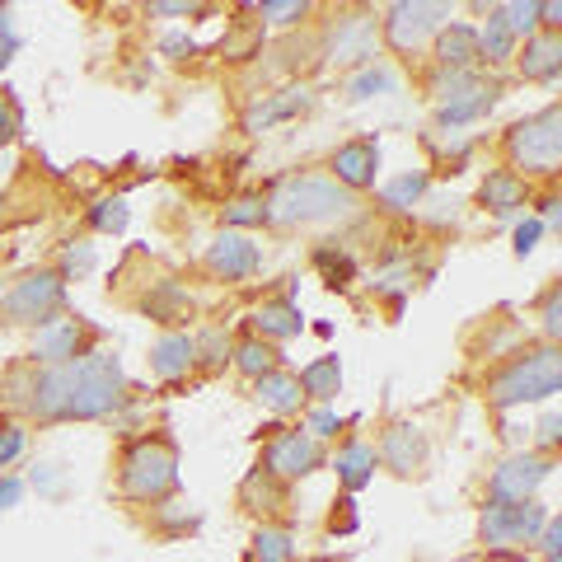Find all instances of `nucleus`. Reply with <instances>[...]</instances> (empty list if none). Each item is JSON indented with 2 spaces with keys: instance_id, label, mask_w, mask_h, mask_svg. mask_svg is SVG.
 Here are the masks:
<instances>
[{
  "instance_id": "f257e3e1",
  "label": "nucleus",
  "mask_w": 562,
  "mask_h": 562,
  "mask_svg": "<svg viewBox=\"0 0 562 562\" xmlns=\"http://www.w3.org/2000/svg\"><path fill=\"white\" fill-rule=\"evenodd\" d=\"M10 403L38 422H99L127 403V371L113 351H85V357L14 375Z\"/></svg>"
},
{
  "instance_id": "f03ea898",
  "label": "nucleus",
  "mask_w": 562,
  "mask_h": 562,
  "mask_svg": "<svg viewBox=\"0 0 562 562\" xmlns=\"http://www.w3.org/2000/svg\"><path fill=\"white\" fill-rule=\"evenodd\" d=\"M268 225H281V231H295V225H328V221H347L357 216L361 198L357 192H347L333 173H291V179H281L268 198Z\"/></svg>"
},
{
  "instance_id": "7ed1b4c3",
  "label": "nucleus",
  "mask_w": 562,
  "mask_h": 562,
  "mask_svg": "<svg viewBox=\"0 0 562 562\" xmlns=\"http://www.w3.org/2000/svg\"><path fill=\"white\" fill-rule=\"evenodd\" d=\"M562 384V351L558 342H535V347H520L516 357H506L497 371L483 380V398L487 408H520V403H543L553 398Z\"/></svg>"
},
{
  "instance_id": "20e7f679",
  "label": "nucleus",
  "mask_w": 562,
  "mask_h": 562,
  "mask_svg": "<svg viewBox=\"0 0 562 562\" xmlns=\"http://www.w3.org/2000/svg\"><path fill=\"white\" fill-rule=\"evenodd\" d=\"M117 492L136 506H155V502L173 497V492H179V446L160 431L132 441L117 464Z\"/></svg>"
},
{
  "instance_id": "39448f33",
  "label": "nucleus",
  "mask_w": 562,
  "mask_h": 562,
  "mask_svg": "<svg viewBox=\"0 0 562 562\" xmlns=\"http://www.w3.org/2000/svg\"><path fill=\"white\" fill-rule=\"evenodd\" d=\"M506 160L525 169L520 179H558V169H562V109L558 103L520 117L506 132Z\"/></svg>"
},
{
  "instance_id": "423d86ee",
  "label": "nucleus",
  "mask_w": 562,
  "mask_h": 562,
  "mask_svg": "<svg viewBox=\"0 0 562 562\" xmlns=\"http://www.w3.org/2000/svg\"><path fill=\"white\" fill-rule=\"evenodd\" d=\"M446 24H450V5H436V0H394V5H384L380 33L398 57H417Z\"/></svg>"
},
{
  "instance_id": "0eeeda50",
  "label": "nucleus",
  "mask_w": 562,
  "mask_h": 562,
  "mask_svg": "<svg viewBox=\"0 0 562 562\" xmlns=\"http://www.w3.org/2000/svg\"><path fill=\"white\" fill-rule=\"evenodd\" d=\"M66 305V281L57 272H29L14 281V291L0 301V319L20 328H47Z\"/></svg>"
},
{
  "instance_id": "6e6552de",
  "label": "nucleus",
  "mask_w": 562,
  "mask_h": 562,
  "mask_svg": "<svg viewBox=\"0 0 562 562\" xmlns=\"http://www.w3.org/2000/svg\"><path fill=\"white\" fill-rule=\"evenodd\" d=\"M553 454H543V450H525V454H512V460H502L497 469H492V479H487V502H502V506H512V502H530L535 492L549 483V473H553Z\"/></svg>"
},
{
  "instance_id": "1a4fd4ad",
  "label": "nucleus",
  "mask_w": 562,
  "mask_h": 562,
  "mask_svg": "<svg viewBox=\"0 0 562 562\" xmlns=\"http://www.w3.org/2000/svg\"><path fill=\"white\" fill-rule=\"evenodd\" d=\"M543 520H549V512H543V502H487L483 506V520H479V535L487 549H506V543H535Z\"/></svg>"
},
{
  "instance_id": "9d476101",
  "label": "nucleus",
  "mask_w": 562,
  "mask_h": 562,
  "mask_svg": "<svg viewBox=\"0 0 562 562\" xmlns=\"http://www.w3.org/2000/svg\"><path fill=\"white\" fill-rule=\"evenodd\" d=\"M268 479L277 483H295V479H310L314 469H324V446L314 441L310 431H277L268 450H262V464H258Z\"/></svg>"
},
{
  "instance_id": "9b49d317",
  "label": "nucleus",
  "mask_w": 562,
  "mask_h": 562,
  "mask_svg": "<svg viewBox=\"0 0 562 562\" xmlns=\"http://www.w3.org/2000/svg\"><path fill=\"white\" fill-rule=\"evenodd\" d=\"M375 43H380V20L371 10L342 14L328 33V61L333 66H371Z\"/></svg>"
},
{
  "instance_id": "f8f14e48",
  "label": "nucleus",
  "mask_w": 562,
  "mask_h": 562,
  "mask_svg": "<svg viewBox=\"0 0 562 562\" xmlns=\"http://www.w3.org/2000/svg\"><path fill=\"white\" fill-rule=\"evenodd\" d=\"M262 268V249L239 235V231H221L216 239L206 244V272L221 277V281H249L254 272Z\"/></svg>"
},
{
  "instance_id": "ddd939ff",
  "label": "nucleus",
  "mask_w": 562,
  "mask_h": 562,
  "mask_svg": "<svg viewBox=\"0 0 562 562\" xmlns=\"http://www.w3.org/2000/svg\"><path fill=\"white\" fill-rule=\"evenodd\" d=\"M328 173L338 179L347 192H361L375 183V173H380V140L375 136H361V140H347V146L333 150V160H328Z\"/></svg>"
},
{
  "instance_id": "4468645a",
  "label": "nucleus",
  "mask_w": 562,
  "mask_h": 562,
  "mask_svg": "<svg viewBox=\"0 0 562 562\" xmlns=\"http://www.w3.org/2000/svg\"><path fill=\"white\" fill-rule=\"evenodd\" d=\"M375 460L390 473H398V479H413V473H422V464H427V436H422L413 422H394V427L380 436Z\"/></svg>"
},
{
  "instance_id": "2eb2a0df",
  "label": "nucleus",
  "mask_w": 562,
  "mask_h": 562,
  "mask_svg": "<svg viewBox=\"0 0 562 562\" xmlns=\"http://www.w3.org/2000/svg\"><path fill=\"white\" fill-rule=\"evenodd\" d=\"M431 57H436V70H479L483 66V57H479V29L446 24L431 38Z\"/></svg>"
},
{
  "instance_id": "dca6fc26",
  "label": "nucleus",
  "mask_w": 562,
  "mask_h": 562,
  "mask_svg": "<svg viewBox=\"0 0 562 562\" xmlns=\"http://www.w3.org/2000/svg\"><path fill=\"white\" fill-rule=\"evenodd\" d=\"M516 70L525 80H558V70H562V33H530L520 47H516Z\"/></svg>"
},
{
  "instance_id": "f3484780",
  "label": "nucleus",
  "mask_w": 562,
  "mask_h": 562,
  "mask_svg": "<svg viewBox=\"0 0 562 562\" xmlns=\"http://www.w3.org/2000/svg\"><path fill=\"white\" fill-rule=\"evenodd\" d=\"M254 394H258L262 408L277 413V417H291V413L305 408V390H301V380H295L291 371H268V375H258V380H254Z\"/></svg>"
},
{
  "instance_id": "a211bd4d",
  "label": "nucleus",
  "mask_w": 562,
  "mask_h": 562,
  "mask_svg": "<svg viewBox=\"0 0 562 562\" xmlns=\"http://www.w3.org/2000/svg\"><path fill=\"white\" fill-rule=\"evenodd\" d=\"M525 198H530V183H525L520 173H512V169H492L483 179V188H479V202L487 211H497V216H512V211H520Z\"/></svg>"
},
{
  "instance_id": "6ab92c4d",
  "label": "nucleus",
  "mask_w": 562,
  "mask_h": 562,
  "mask_svg": "<svg viewBox=\"0 0 562 562\" xmlns=\"http://www.w3.org/2000/svg\"><path fill=\"white\" fill-rule=\"evenodd\" d=\"M192 366H198V347H192L188 333H165V338L150 347V371L160 380H179Z\"/></svg>"
},
{
  "instance_id": "aec40b11",
  "label": "nucleus",
  "mask_w": 562,
  "mask_h": 562,
  "mask_svg": "<svg viewBox=\"0 0 562 562\" xmlns=\"http://www.w3.org/2000/svg\"><path fill=\"white\" fill-rule=\"evenodd\" d=\"M80 324L76 319H52L47 328H38V338H33V361L43 366H57V361H70L80 347Z\"/></svg>"
},
{
  "instance_id": "412c9836",
  "label": "nucleus",
  "mask_w": 562,
  "mask_h": 562,
  "mask_svg": "<svg viewBox=\"0 0 562 562\" xmlns=\"http://www.w3.org/2000/svg\"><path fill=\"white\" fill-rule=\"evenodd\" d=\"M375 446H366V441H347L342 450H338V460H333V469H338V483L347 487V497L351 492H361L366 483L375 479Z\"/></svg>"
},
{
  "instance_id": "4be33fe9",
  "label": "nucleus",
  "mask_w": 562,
  "mask_h": 562,
  "mask_svg": "<svg viewBox=\"0 0 562 562\" xmlns=\"http://www.w3.org/2000/svg\"><path fill=\"white\" fill-rule=\"evenodd\" d=\"M254 328L262 333V342L295 338V333H305V319H301V310H295V301H262L254 310Z\"/></svg>"
},
{
  "instance_id": "5701e85b",
  "label": "nucleus",
  "mask_w": 562,
  "mask_h": 562,
  "mask_svg": "<svg viewBox=\"0 0 562 562\" xmlns=\"http://www.w3.org/2000/svg\"><path fill=\"white\" fill-rule=\"evenodd\" d=\"M305 109H310V94L305 90H286V94H272L268 103L249 109L244 127H249V132H268V127H277V122H286V117H301Z\"/></svg>"
},
{
  "instance_id": "b1692460",
  "label": "nucleus",
  "mask_w": 562,
  "mask_h": 562,
  "mask_svg": "<svg viewBox=\"0 0 562 562\" xmlns=\"http://www.w3.org/2000/svg\"><path fill=\"white\" fill-rule=\"evenodd\" d=\"M487 80H492V76H483V70H436L427 90H431V99H436V109H450V103L479 94Z\"/></svg>"
},
{
  "instance_id": "393cba45",
  "label": "nucleus",
  "mask_w": 562,
  "mask_h": 562,
  "mask_svg": "<svg viewBox=\"0 0 562 562\" xmlns=\"http://www.w3.org/2000/svg\"><path fill=\"white\" fill-rule=\"evenodd\" d=\"M239 502L249 506V512H258V516H277L281 506H286V487H281L277 479H268L262 469H254L249 479H244V487H239Z\"/></svg>"
},
{
  "instance_id": "a878e982",
  "label": "nucleus",
  "mask_w": 562,
  "mask_h": 562,
  "mask_svg": "<svg viewBox=\"0 0 562 562\" xmlns=\"http://www.w3.org/2000/svg\"><path fill=\"white\" fill-rule=\"evenodd\" d=\"M295 380H301L305 398L328 403V398H338V390H342V361L338 357H319V361H310Z\"/></svg>"
},
{
  "instance_id": "bb28decb",
  "label": "nucleus",
  "mask_w": 562,
  "mask_h": 562,
  "mask_svg": "<svg viewBox=\"0 0 562 562\" xmlns=\"http://www.w3.org/2000/svg\"><path fill=\"white\" fill-rule=\"evenodd\" d=\"M497 99H502V85L497 80H487L479 94H469L460 103H450V109H436V117H441V127H464V122H479L483 113L497 109Z\"/></svg>"
},
{
  "instance_id": "cd10ccee",
  "label": "nucleus",
  "mask_w": 562,
  "mask_h": 562,
  "mask_svg": "<svg viewBox=\"0 0 562 562\" xmlns=\"http://www.w3.org/2000/svg\"><path fill=\"white\" fill-rule=\"evenodd\" d=\"M539 5L543 0H506V5H492L487 14L512 33V38H520V33L530 38V33H539Z\"/></svg>"
},
{
  "instance_id": "c85d7f7f",
  "label": "nucleus",
  "mask_w": 562,
  "mask_h": 562,
  "mask_svg": "<svg viewBox=\"0 0 562 562\" xmlns=\"http://www.w3.org/2000/svg\"><path fill=\"white\" fill-rule=\"evenodd\" d=\"M254 562H295V535L286 525H258L254 530Z\"/></svg>"
},
{
  "instance_id": "c756f323",
  "label": "nucleus",
  "mask_w": 562,
  "mask_h": 562,
  "mask_svg": "<svg viewBox=\"0 0 562 562\" xmlns=\"http://www.w3.org/2000/svg\"><path fill=\"white\" fill-rule=\"evenodd\" d=\"M188 310H192L188 291H179L173 281H165L160 291H150V295H146V314H150L155 324H179V319H188Z\"/></svg>"
},
{
  "instance_id": "7c9ffc66",
  "label": "nucleus",
  "mask_w": 562,
  "mask_h": 562,
  "mask_svg": "<svg viewBox=\"0 0 562 562\" xmlns=\"http://www.w3.org/2000/svg\"><path fill=\"white\" fill-rule=\"evenodd\" d=\"M235 366L244 375H268V371H281V351L272 342H262V338H249V342H239L235 347Z\"/></svg>"
},
{
  "instance_id": "2f4dec72",
  "label": "nucleus",
  "mask_w": 562,
  "mask_h": 562,
  "mask_svg": "<svg viewBox=\"0 0 562 562\" xmlns=\"http://www.w3.org/2000/svg\"><path fill=\"white\" fill-rule=\"evenodd\" d=\"M479 57L483 61H506V57H516V38L506 33L497 20L487 14V24L479 29Z\"/></svg>"
},
{
  "instance_id": "473e14b6",
  "label": "nucleus",
  "mask_w": 562,
  "mask_h": 562,
  "mask_svg": "<svg viewBox=\"0 0 562 562\" xmlns=\"http://www.w3.org/2000/svg\"><path fill=\"white\" fill-rule=\"evenodd\" d=\"M422 192H427V173H403V179H394L390 188L380 192V202L384 206H394V211H408Z\"/></svg>"
},
{
  "instance_id": "72a5a7b5",
  "label": "nucleus",
  "mask_w": 562,
  "mask_h": 562,
  "mask_svg": "<svg viewBox=\"0 0 562 562\" xmlns=\"http://www.w3.org/2000/svg\"><path fill=\"white\" fill-rule=\"evenodd\" d=\"M539 319H543V342H558L562 338V286L558 281L539 295Z\"/></svg>"
},
{
  "instance_id": "f704fd0d",
  "label": "nucleus",
  "mask_w": 562,
  "mask_h": 562,
  "mask_svg": "<svg viewBox=\"0 0 562 562\" xmlns=\"http://www.w3.org/2000/svg\"><path fill=\"white\" fill-rule=\"evenodd\" d=\"M314 262L324 268V277H328V286H333V291L351 286V277H357V262H351L347 254H328V249H319V254H314Z\"/></svg>"
},
{
  "instance_id": "c9c22d12",
  "label": "nucleus",
  "mask_w": 562,
  "mask_h": 562,
  "mask_svg": "<svg viewBox=\"0 0 562 562\" xmlns=\"http://www.w3.org/2000/svg\"><path fill=\"white\" fill-rule=\"evenodd\" d=\"M235 225H268V206L262 198H239L225 206V231H235Z\"/></svg>"
},
{
  "instance_id": "e433bc0d",
  "label": "nucleus",
  "mask_w": 562,
  "mask_h": 562,
  "mask_svg": "<svg viewBox=\"0 0 562 562\" xmlns=\"http://www.w3.org/2000/svg\"><path fill=\"white\" fill-rule=\"evenodd\" d=\"M268 24H295V20H305L310 5L305 0H262V5H254Z\"/></svg>"
},
{
  "instance_id": "4c0bfd02",
  "label": "nucleus",
  "mask_w": 562,
  "mask_h": 562,
  "mask_svg": "<svg viewBox=\"0 0 562 562\" xmlns=\"http://www.w3.org/2000/svg\"><path fill=\"white\" fill-rule=\"evenodd\" d=\"M380 90H390V70H380V66H366L361 76L347 85V99H351V103H361V99H371V94H380Z\"/></svg>"
},
{
  "instance_id": "58836bf2",
  "label": "nucleus",
  "mask_w": 562,
  "mask_h": 562,
  "mask_svg": "<svg viewBox=\"0 0 562 562\" xmlns=\"http://www.w3.org/2000/svg\"><path fill=\"white\" fill-rule=\"evenodd\" d=\"M192 347H198V357H206L211 366L231 361V338H225V328H206L202 338H192Z\"/></svg>"
},
{
  "instance_id": "ea45409f",
  "label": "nucleus",
  "mask_w": 562,
  "mask_h": 562,
  "mask_svg": "<svg viewBox=\"0 0 562 562\" xmlns=\"http://www.w3.org/2000/svg\"><path fill=\"white\" fill-rule=\"evenodd\" d=\"M24 446H29V431L24 427H10V422H5V427H0V469L20 460Z\"/></svg>"
},
{
  "instance_id": "a19ab883",
  "label": "nucleus",
  "mask_w": 562,
  "mask_h": 562,
  "mask_svg": "<svg viewBox=\"0 0 562 562\" xmlns=\"http://www.w3.org/2000/svg\"><path fill=\"white\" fill-rule=\"evenodd\" d=\"M90 221L99 231H122V225H127V202H99V211Z\"/></svg>"
},
{
  "instance_id": "79ce46f5",
  "label": "nucleus",
  "mask_w": 562,
  "mask_h": 562,
  "mask_svg": "<svg viewBox=\"0 0 562 562\" xmlns=\"http://www.w3.org/2000/svg\"><path fill=\"white\" fill-rule=\"evenodd\" d=\"M305 431L314 436V441H319V436H338V431H342V417L333 413V408H319V413H310Z\"/></svg>"
},
{
  "instance_id": "37998d69",
  "label": "nucleus",
  "mask_w": 562,
  "mask_h": 562,
  "mask_svg": "<svg viewBox=\"0 0 562 562\" xmlns=\"http://www.w3.org/2000/svg\"><path fill=\"white\" fill-rule=\"evenodd\" d=\"M14 52H20V33L10 24V10H0V66H5Z\"/></svg>"
},
{
  "instance_id": "c03bdc74",
  "label": "nucleus",
  "mask_w": 562,
  "mask_h": 562,
  "mask_svg": "<svg viewBox=\"0 0 562 562\" xmlns=\"http://www.w3.org/2000/svg\"><path fill=\"white\" fill-rule=\"evenodd\" d=\"M539 235H543L539 221H520V231H516V258H530L535 244H539Z\"/></svg>"
},
{
  "instance_id": "a18cd8bd",
  "label": "nucleus",
  "mask_w": 562,
  "mask_h": 562,
  "mask_svg": "<svg viewBox=\"0 0 562 562\" xmlns=\"http://www.w3.org/2000/svg\"><path fill=\"white\" fill-rule=\"evenodd\" d=\"M338 506H342V512H333V516H328V530H333V535H351V530H357V512H351L357 502L342 497Z\"/></svg>"
},
{
  "instance_id": "49530a36",
  "label": "nucleus",
  "mask_w": 562,
  "mask_h": 562,
  "mask_svg": "<svg viewBox=\"0 0 562 562\" xmlns=\"http://www.w3.org/2000/svg\"><path fill=\"white\" fill-rule=\"evenodd\" d=\"M558 549H562V525L549 516V520H543V530H539V553L543 558H558Z\"/></svg>"
},
{
  "instance_id": "de8ad7c7",
  "label": "nucleus",
  "mask_w": 562,
  "mask_h": 562,
  "mask_svg": "<svg viewBox=\"0 0 562 562\" xmlns=\"http://www.w3.org/2000/svg\"><path fill=\"white\" fill-rule=\"evenodd\" d=\"M14 127H20V113H14V103L0 94V146H5V140L14 136Z\"/></svg>"
},
{
  "instance_id": "09e8293b",
  "label": "nucleus",
  "mask_w": 562,
  "mask_h": 562,
  "mask_svg": "<svg viewBox=\"0 0 562 562\" xmlns=\"http://www.w3.org/2000/svg\"><path fill=\"white\" fill-rule=\"evenodd\" d=\"M558 431H562V417L558 413H549L539 422V441H543V454H553V446H558Z\"/></svg>"
},
{
  "instance_id": "8fccbe9b",
  "label": "nucleus",
  "mask_w": 562,
  "mask_h": 562,
  "mask_svg": "<svg viewBox=\"0 0 562 562\" xmlns=\"http://www.w3.org/2000/svg\"><path fill=\"white\" fill-rule=\"evenodd\" d=\"M150 14H202V5H188V0H155Z\"/></svg>"
},
{
  "instance_id": "3c124183",
  "label": "nucleus",
  "mask_w": 562,
  "mask_h": 562,
  "mask_svg": "<svg viewBox=\"0 0 562 562\" xmlns=\"http://www.w3.org/2000/svg\"><path fill=\"white\" fill-rule=\"evenodd\" d=\"M160 52H169L173 61H183V57H192V38H183V33H173V38H165V43H160Z\"/></svg>"
},
{
  "instance_id": "603ef678",
  "label": "nucleus",
  "mask_w": 562,
  "mask_h": 562,
  "mask_svg": "<svg viewBox=\"0 0 562 562\" xmlns=\"http://www.w3.org/2000/svg\"><path fill=\"white\" fill-rule=\"evenodd\" d=\"M20 479H0V506H14V502H20Z\"/></svg>"
},
{
  "instance_id": "864d4df0",
  "label": "nucleus",
  "mask_w": 562,
  "mask_h": 562,
  "mask_svg": "<svg viewBox=\"0 0 562 562\" xmlns=\"http://www.w3.org/2000/svg\"><path fill=\"white\" fill-rule=\"evenodd\" d=\"M539 206H543V221H539V225H558V221H562V202H558V198H543Z\"/></svg>"
},
{
  "instance_id": "5fc2aeb1",
  "label": "nucleus",
  "mask_w": 562,
  "mask_h": 562,
  "mask_svg": "<svg viewBox=\"0 0 562 562\" xmlns=\"http://www.w3.org/2000/svg\"><path fill=\"white\" fill-rule=\"evenodd\" d=\"M310 562H338V558H310Z\"/></svg>"
},
{
  "instance_id": "6e6d98bb",
  "label": "nucleus",
  "mask_w": 562,
  "mask_h": 562,
  "mask_svg": "<svg viewBox=\"0 0 562 562\" xmlns=\"http://www.w3.org/2000/svg\"><path fill=\"white\" fill-rule=\"evenodd\" d=\"M543 562H558V558H543Z\"/></svg>"
}]
</instances>
